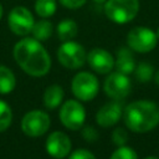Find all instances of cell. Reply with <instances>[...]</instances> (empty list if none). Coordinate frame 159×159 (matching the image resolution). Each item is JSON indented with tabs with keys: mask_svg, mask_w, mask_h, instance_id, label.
<instances>
[{
	"mask_svg": "<svg viewBox=\"0 0 159 159\" xmlns=\"http://www.w3.org/2000/svg\"><path fill=\"white\" fill-rule=\"evenodd\" d=\"M14 58L20 68L30 76L41 77L51 68V57L41 42L34 37H25L14 46Z\"/></svg>",
	"mask_w": 159,
	"mask_h": 159,
	"instance_id": "1",
	"label": "cell"
},
{
	"mask_svg": "<svg viewBox=\"0 0 159 159\" xmlns=\"http://www.w3.org/2000/svg\"><path fill=\"white\" fill-rule=\"evenodd\" d=\"M124 123L134 133H147L159 124V107L150 101H135L124 109Z\"/></svg>",
	"mask_w": 159,
	"mask_h": 159,
	"instance_id": "2",
	"label": "cell"
},
{
	"mask_svg": "<svg viewBox=\"0 0 159 159\" xmlns=\"http://www.w3.org/2000/svg\"><path fill=\"white\" fill-rule=\"evenodd\" d=\"M139 0H107L104 2V15L114 24L130 22L139 12Z\"/></svg>",
	"mask_w": 159,
	"mask_h": 159,
	"instance_id": "3",
	"label": "cell"
},
{
	"mask_svg": "<svg viewBox=\"0 0 159 159\" xmlns=\"http://www.w3.org/2000/svg\"><path fill=\"white\" fill-rule=\"evenodd\" d=\"M57 60L63 67L68 70H77L86 63L87 53L81 43L70 40V41H65L58 47Z\"/></svg>",
	"mask_w": 159,
	"mask_h": 159,
	"instance_id": "4",
	"label": "cell"
},
{
	"mask_svg": "<svg viewBox=\"0 0 159 159\" xmlns=\"http://www.w3.org/2000/svg\"><path fill=\"white\" fill-rule=\"evenodd\" d=\"M158 42L157 34L145 26H135L127 34V45L130 50L140 53L150 52Z\"/></svg>",
	"mask_w": 159,
	"mask_h": 159,
	"instance_id": "5",
	"label": "cell"
},
{
	"mask_svg": "<svg viewBox=\"0 0 159 159\" xmlns=\"http://www.w3.org/2000/svg\"><path fill=\"white\" fill-rule=\"evenodd\" d=\"M98 87H99V83L97 77L86 71L78 72L73 77L71 83L72 93L77 99L83 102L92 101L98 93Z\"/></svg>",
	"mask_w": 159,
	"mask_h": 159,
	"instance_id": "6",
	"label": "cell"
},
{
	"mask_svg": "<svg viewBox=\"0 0 159 159\" xmlns=\"http://www.w3.org/2000/svg\"><path fill=\"white\" fill-rule=\"evenodd\" d=\"M60 120L61 123L71 130H78L82 128L86 119V111L83 106L76 99L66 101L60 109Z\"/></svg>",
	"mask_w": 159,
	"mask_h": 159,
	"instance_id": "7",
	"label": "cell"
},
{
	"mask_svg": "<svg viewBox=\"0 0 159 159\" xmlns=\"http://www.w3.org/2000/svg\"><path fill=\"white\" fill-rule=\"evenodd\" d=\"M51 120L47 113L35 109L27 112L21 119V129L27 137H41L50 128Z\"/></svg>",
	"mask_w": 159,
	"mask_h": 159,
	"instance_id": "8",
	"label": "cell"
},
{
	"mask_svg": "<svg viewBox=\"0 0 159 159\" xmlns=\"http://www.w3.org/2000/svg\"><path fill=\"white\" fill-rule=\"evenodd\" d=\"M7 24L11 32L17 36H26L32 31L35 20L27 7L15 6L7 15Z\"/></svg>",
	"mask_w": 159,
	"mask_h": 159,
	"instance_id": "9",
	"label": "cell"
},
{
	"mask_svg": "<svg viewBox=\"0 0 159 159\" xmlns=\"http://www.w3.org/2000/svg\"><path fill=\"white\" fill-rule=\"evenodd\" d=\"M130 80L127 75L120 72H109L107 78L104 80L103 89L106 94L113 99H123L130 92Z\"/></svg>",
	"mask_w": 159,
	"mask_h": 159,
	"instance_id": "10",
	"label": "cell"
},
{
	"mask_svg": "<svg viewBox=\"0 0 159 159\" xmlns=\"http://www.w3.org/2000/svg\"><path fill=\"white\" fill-rule=\"evenodd\" d=\"M46 152L56 159L66 158L71 152V140L63 132H52L46 139Z\"/></svg>",
	"mask_w": 159,
	"mask_h": 159,
	"instance_id": "11",
	"label": "cell"
},
{
	"mask_svg": "<svg viewBox=\"0 0 159 159\" xmlns=\"http://www.w3.org/2000/svg\"><path fill=\"white\" fill-rule=\"evenodd\" d=\"M87 62L89 67L99 75L109 73L114 67V57L104 48H92L87 53Z\"/></svg>",
	"mask_w": 159,
	"mask_h": 159,
	"instance_id": "12",
	"label": "cell"
},
{
	"mask_svg": "<svg viewBox=\"0 0 159 159\" xmlns=\"http://www.w3.org/2000/svg\"><path fill=\"white\" fill-rule=\"evenodd\" d=\"M122 117V106L118 102L106 103L96 113V122L103 128H108L118 123Z\"/></svg>",
	"mask_w": 159,
	"mask_h": 159,
	"instance_id": "13",
	"label": "cell"
},
{
	"mask_svg": "<svg viewBox=\"0 0 159 159\" xmlns=\"http://www.w3.org/2000/svg\"><path fill=\"white\" fill-rule=\"evenodd\" d=\"M114 67L118 72L124 75H129L134 72L135 61L129 47H120L117 50V55L114 58Z\"/></svg>",
	"mask_w": 159,
	"mask_h": 159,
	"instance_id": "14",
	"label": "cell"
},
{
	"mask_svg": "<svg viewBox=\"0 0 159 159\" xmlns=\"http://www.w3.org/2000/svg\"><path fill=\"white\" fill-rule=\"evenodd\" d=\"M63 88L58 84H51L48 86L43 92V104L47 109H55L57 108L63 99Z\"/></svg>",
	"mask_w": 159,
	"mask_h": 159,
	"instance_id": "15",
	"label": "cell"
},
{
	"mask_svg": "<svg viewBox=\"0 0 159 159\" xmlns=\"http://www.w3.org/2000/svg\"><path fill=\"white\" fill-rule=\"evenodd\" d=\"M56 32H57V37L65 42V41H70L72 39H75L78 34V26L77 22L72 19H65L61 20L57 24L56 27Z\"/></svg>",
	"mask_w": 159,
	"mask_h": 159,
	"instance_id": "16",
	"label": "cell"
},
{
	"mask_svg": "<svg viewBox=\"0 0 159 159\" xmlns=\"http://www.w3.org/2000/svg\"><path fill=\"white\" fill-rule=\"evenodd\" d=\"M15 86L16 78L14 72L6 66H0V93L7 94L14 91Z\"/></svg>",
	"mask_w": 159,
	"mask_h": 159,
	"instance_id": "17",
	"label": "cell"
},
{
	"mask_svg": "<svg viewBox=\"0 0 159 159\" xmlns=\"http://www.w3.org/2000/svg\"><path fill=\"white\" fill-rule=\"evenodd\" d=\"M53 32V26H52V22L46 20V19H42L37 22L34 24V27H32V36L34 39L39 40V41H46L47 39L51 37Z\"/></svg>",
	"mask_w": 159,
	"mask_h": 159,
	"instance_id": "18",
	"label": "cell"
},
{
	"mask_svg": "<svg viewBox=\"0 0 159 159\" xmlns=\"http://www.w3.org/2000/svg\"><path fill=\"white\" fill-rule=\"evenodd\" d=\"M56 9H57L56 0H36L35 1V11L42 19L51 17L56 12Z\"/></svg>",
	"mask_w": 159,
	"mask_h": 159,
	"instance_id": "19",
	"label": "cell"
},
{
	"mask_svg": "<svg viewBox=\"0 0 159 159\" xmlns=\"http://www.w3.org/2000/svg\"><path fill=\"white\" fill-rule=\"evenodd\" d=\"M134 76H135V80L138 82L147 83V82L152 81L154 77V67L150 63L140 62L134 68Z\"/></svg>",
	"mask_w": 159,
	"mask_h": 159,
	"instance_id": "20",
	"label": "cell"
},
{
	"mask_svg": "<svg viewBox=\"0 0 159 159\" xmlns=\"http://www.w3.org/2000/svg\"><path fill=\"white\" fill-rule=\"evenodd\" d=\"M11 120H12V111L10 106L2 99H0V133L5 132L10 127Z\"/></svg>",
	"mask_w": 159,
	"mask_h": 159,
	"instance_id": "21",
	"label": "cell"
},
{
	"mask_svg": "<svg viewBox=\"0 0 159 159\" xmlns=\"http://www.w3.org/2000/svg\"><path fill=\"white\" fill-rule=\"evenodd\" d=\"M109 159H138V155L133 148L122 145V147H118V149L113 152Z\"/></svg>",
	"mask_w": 159,
	"mask_h": 159,
	"instance_id": "22",
	"label": "cell"
},
{
	"mask_svg": "<svg viewBox=\"0 0 159 159\" xmlns=\"http://www.w3.org/2000/svg\"><path fill=\"white\" fill-rule=\"evenodd\" d=\"M112 140L113 143L117 145V147H122V145H125L127 140H128V134L125 132L124 128H116L113 132H112Z\"/></svg>",
	"mask_w": 159,
	"mask_h": 159,
	"instance_id": "23",
	"label": "cell"
},
{
	"mask_svg": "<svg viewBox=\"0 0 159 159\" xmlns=\"http://www.w3.org/2000/svg\"><path fill=\"white\" fill-rule=\"evenodd\" d=\"M82 137H83V139H84L86 142L93 143V142H96V139L98 138V133H97V130H96L94 127H92V125H86V127L82 129Z\"/></svg>",
	"mask_w": 159,
	"mask_h": 159,
	"instance_id": "24",
	"label": "cell"
},
{
	"mask_svg": "<svg viewBox=\"0 0 159 159\" xmlns=\"http://www.w3.org/2000/svg\"><path fill=\"white\" fill-rule=\"evenodd\" d=\"M68 159H96V157L87 149H76L75 152H72L68 157Z\"/></svg>",
	"mask_w": 159,
	"mask_h": 159,
	"instance_id": "25",
	"label": "cell"
},
{
	"mask_svg": "<svg viewBox=\"0 0 159 159\" xmlns=\"http://www.w3.org/2000/svg\"><path fill=\"white\" fill-rule=\"evenodd\" d=\"M58 1H60V4L63 7L71 9V10L80 9V7H82L87 2V0H58Z\"/></svg>",
	"mask_w": 159,
	"mask_h": 159,
	"instance_id": "26",
	"label": "cell"
},
{
	"mask_svg": "<svg viewBox=\"0 0 159 159\" xmlns=\"http://www.w3.org/2000/svg\"><path fill=\"white\" fill-rule=\"evenodd\" d=\"M153 80H154L155 84H158V86H159V70H158L157 72H154V77H153Z\"/></svg>",
	"mask_w": 159,
	"mask_h": 159,
	"instance_id": "27",
	"label": "cell"
},
{
	"mask_svg": "<svg viewBox=\"0 0 159 159\" xmlns=\"http://www.w3.org/2000/svg\"><path fill=\"white\" fill-rule=\"evenodd\" d=\"M93 1H94L96 4H104L107 0H93Z\"/></svg>",
	"mask_w": 159,
	"mask_h": 159,
	"instance_id": "28",
	"label": "cell"
},
{
	"mask_svg": "<svg viewBox=\"0 0 159 159\" xmlns=\"http://www.w3.org/2000/svg\"><path fill=\"white\" fill-rule=\"evenodd\" d=\"M2 12H4V9H2V5L0 4V20H1V17H2Z\"/></svg>",
	"mask_w": 159,
	"mask_h": 159,
	"instance_id": "29",
	"label": "cell"
},
{
	"mask_svg": "<svg viewBox=\"0 0 159 159\" xmlns=\"http://www.w3.org/2000/svg\"><path fill=\"white\" fill-rule=\"evenodd\" d=\"M144 159H159V158H157V157H153V155H150V157H147V158H144Z\"/></svg>",
	"mask_w": 159,
	"mask_h": 159,
	"instance_id": "30",
	"label": "cell"
},
{
	"mask_svg": "<svg viewBox=\"0 0 159 159\" xmlns=\"http://www.w3.org/2000/svg\"><path fill=\"white\" fill-rule=\"evenodd\" d=\"M155 34H157V37H158V40H159V27L157 29V31H155Z\"/></svg>",
	"mask_w": 159,
	"mask_h": 159,
	"instance_id": "31",
	"label": "cell"
}]
</instances>
